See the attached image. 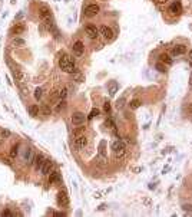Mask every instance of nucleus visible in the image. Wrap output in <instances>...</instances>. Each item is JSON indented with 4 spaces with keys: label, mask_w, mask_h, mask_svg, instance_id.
<instances>
[{
    "label": "nucleus",
    "mask_w": 192,
    "mask_h": 217,
    "mask_svg": "<svg viewBox=\"0 0 192 217\" xmlns=\"http://www.w3.org/2000/svg\"><path fill=\"white\" fill-rule=\"evenodd\" d=\"M59 68L66 73H75L78 69L75 68V61L69 56L68 53H62L60 59H59Z\"/></svg>",
    "instance_id": "nucleus-1"
},
{
    "label": "nucleus",
    "mask_w": 192,
    "mask_h": 217,
    "mask_svg": "<svg viewBox=\"0 0 192 217\" xmlns=\"http://www.w3.org/2000/svg\"><path fill=\"white\" fill-rule=\"evenodd\" d=\"M85 33L88 35L89 39H98L99 37V30H98V27L93 26V24H86L85 26Z\"/></svg>",
    "instance_id": "nucleus-2"
},
{
    "label": "nucleus",
    "mask_w": 192,
    "mask_h": 217,
    "mask_svg": "<svg viewBox=\"0 0 192 217\" xmlns=\"http://www.w3.org/2000/svg\"><path fill=\"white\" fill-rule=\"evenodd\" d=\"M101 12V7L98 4H89V6L85 7V16L86 17H93Z\"/></svg>",
    "instance_id": "nucleus-3"
},
{
    "label": "nucleus",
    "mask_w": 192,
    "mask_h": 217,
    "mask_svg": "<svg viewBox=\"0 0 192 217\" xmlns=\"http://www.w3.org/2000/svg\"><path fill=\"white\" fill-rule=\"evenodd\" d=\"M39 16L43 19V20H47V19H52V10L49 9L47 6H44V4H42V6H39Z\"/></svg>",
    "instance_id": "nucleus-4"
},
{
    "label": "nucleus",
    "mask_w": 192,
    "mask_h": 217,
    "mask_svg": "<svg viewBox=\"0 0 192 217\" xmlns=\"http://www.w3.org/2000/svg\"><path fill=\"white\" fill-rule=\"evenodd\" d=\"M88 143H89V141H88V138L85 137V134L75 138V145H76V148H79V149L86 148V147H88Z\"/></svg>",
    "instance_id": "nucleus-5"
},
{
    "label": "nucleus",
    "mask_w": 192,
    "mask_h": 217,
    "mask_svg": "<svg viewBox=\"0 0 192 217\" xmlns=\"http://www.w3.org/2000/svg\"><path fill=\"white\" fill-rule=\"evenodd\" d=\"M52 168H53V163H52V160H44L43 167L40 168L42 176H49L50 171H52Z\"/></svg>",
    "instance_id": "nucleus-6"
},
{
    "label": "nucleus",
    "mask_w": 192,
    "mask_h": 217,
    "mask_svg": "<svg viewBox=\"0 0 192 217\" xmlns=\"http://www.w3.org/2000/svg\"><path fill=\"white\" fill-rule=\"evenodd\" d=\"M85 122V114L82 112H73V115H72V124L73 125H82Z\"/></svg>",
    "instance_id": "nucleus-7"
},
{
    "label": "nucleus",
    "mask_w": 192,
    "mask_h": 217,
    "mask_svg": "<svg viewBox=\"0 0 192 217\" xmlns=\"http://www.w3.org/2000/svg\"><path fill=\"white\" fill-rule=\"evenodd\" d=\"M57 204H59L60 207H66L69 204V197H68V194L65 193V191L57 193Z\"/></svg>",
    "instance_id": "nucleus-8"
},
{
    "label": "nucleus",
    "mask_w": 192,
    "mask_h": 217,
    "mask_svg": "<svg viewBox=\"0 0 192 217\" xmlns=\"http://www.w3.org/2000/svg\"><path fill=\"white\" fill-rule=\"evenodd\" d=\"M186 51H188V48L185 45H175L172 48V56H181V55L186 53Z\"/></svg>",
    "instance_id": "nucleus-9"
},
{
    "label": "nucleus",
    "mask_w": 192,
    "mask_h": 217,
    "mask_svg": "<svg viewBox=\"0 0 192 217\" xmlns=\"http://www.w3.org/2000/svg\"><path fill=\"white\" fill-rule=\"evenodd\" d=\"M99 33H101L106 41H112V37H113V32H112V29L109 26H102Z\"/></svg>",
    "instance_id": "nucleus-10"
},
{
    "label": "nucleus",
    "mask_w": 192,
    "mask_h": 217,
    "mask_svg": "<svg viewBox=\"0 0 192 217\" xmlns=\"http://www.w3.org/2000/svg\"><path fill=\"white\" fill-rule=\"evenodd\" d=\"M169 12H171L172 14H181L182 13V4H181V2H174V3L169 6Z\"/></svg>",
    "instance_id": "nucleus-11"
},
{
    "label": "nucleus",
    "mask_w": 192,
    "mask_h": 217,
    "mask_svg": "<svg viewBox=\"0 0 192 217\" xmlns=\"http://www.w3.org/2000/svg\"><path fill=\"white\" fill-rule=\"evenodd\" d=\"M43 163H44V157L42 155V154H39V155L34 157L33 160V167L36 171H40V168L43 167Z\"/></svg>",
    "instance_id": "nucleus-12"
},
{
    "label": "nucleus",
    "mask_w": 192,
    "mask_h": 217,
    "mask_svg": "<svg viewBox=\"0 0 192 217\" xmlns=\"http://www.w3.org/2000/svg\"><path fill=\"white\" fill-rule=\"evenodd\" d=\"M83 52H85L83 43H82L80 41L75 42V43H73V53H75V55H78V56H82V55H83Z\"/></svg>",
    "instance_id": "nucleus-13"
},
{
    "label": "nucleus",
    "mask_w": 192,
    "mask_h": 217,
    "mask_svg": "<svg viewBox=\"0 0 192 217\" xmlns=\"http://www.w3.org/2000/svg\"><path fill=\"white\" fill-rule=\"evenodd\" d=\"M112 151H118V149H121V148H123V147H126L125 145V143L122 141L121 138H118V139H115L113 143H112Z\"/></svg>",
    "instance_id": "nucleus-14"
},
{
    "label": "nucleus",
    "mask_w": 192,
    "mask_h": 217,
    "mask_svg": "<svg viewBox=\"0 0 192 217\" xmlns=\"http://www.w3.org/2000/svg\"><path fill=\"white\" fill-rule=\"evenodd\" d=\"M159 62H162V63L168 65V66H171L172 63H174V61H172V58L169 56L168 53H162L161 56H159Z\"/></svg>",
    "instance_id": "nucleus-15"
},
{
    "label": "nucleus",
    "mask_w": 192,
    "mask_h": 217,
    "mask_svg": "<svg viewBox=\"0 0 192 217\" xmlns=\"http://www.w3.org/2000/svg\"><path fill=\"white\" fill-rule=\"evenodd\" d=\"M60 180V173L59 171H53L52 174H49V183H56V181Z\"/></svg>",
    "instance_id": "nucleus-16"
},
{
    "label": "nucleus",
    "mask_w": 192,
    "mask_h": 217,
    "mask_svg": "<svg viewBox=\"0 0 192 217\" xmlns=\"http://www.w3.org/2000/svg\"><path fill=\"white\" fill-rule=\"evenodd\" d=\"M24 32V24L23 23H19L17 26H14L13 29H12V33H14V35H20V33H23Z\"/></svg>",
    "instance_id": "nucleus-17"
},
{
    "label": "nucleus",
    "mask_w": 192,
    "mask_h": 217,
    "mask_svg": "<svg viewBox=\"0 0 192 217\" xmlns=\"http://www.w3.org/2000/svg\"><path fill=\"white\" fill-rule=\"evenodd\" d=\"M115 153V157L116 158H123L125 155H126V147H123V148H121V149H118V151H113Z\"/></svg>",
    "instance_id": "nucleus-18"
},
{
    "label": "nucleus",
    "mask_w": 192,
    "mask_h": 217,
    "mask_svg": "<svg viewBox=\"0 0 192 217\" xmlns=\"http://www.w3.org/2000/svg\"><path fill=\"white\" fill-rule=\"evenodd\" d=\"M33 153H32V149L30 148H26L24 149V160H27L29 163H33Z\"/></svg>",
    "instance_id": "nucleus-19"
},
{
    "label": "nucleus",
    "mask_w": 192,
    "mask_h": 217,
    "mask_svg": "<svg viewBox=\"0 0 192 217\" xmlns=\"http://www.w3.org/2000/svg\"><path fill=\"white\" fill-rule=\"evenodd\" d=\"M155 69H156L158 72H161V73H165V72H166V65H165V63H162V62H156Z\"/></svg>",
    "instance_id": "nucleus-20"
},
{
    "label": "nucleus",
    "mask_w": 192,
    "mask_h": 217,
    "mask_svg": "<svg viewBox=\"0 0 192 217\" xmlns=\"http://www.w3.org/2000/svg\"><path fill=\"white\" fill-rule=\"evenodd\" d=\"M39 111H40V109H39V105H32L30 108H29V114H30L32 117H37L39 115Z\"/></svg>",
    "instance_id": "nucleus-21"
},
{
    "label": "nucleus",
    "mask_w": 192,
    "mask_h": 217,
    "mask_svg": "<svg viewBox=\"0 0 192 217\" xmlns=\"http://www.w3.org/2000/svg\"><path fill=\"white\" fill-rule=\"evenodd\" d=\"M17 154H19V144H16L14 147H12L10 153H9V155H10V158H16Z\"/></svg>",
    "instance_id": "nucleus-22"
},
{
    "label": "nucleus",
    "mask_w": 192,
    "mask_h": 217,
    "mask_svg": "<svg viewBox=\"0 0 192 217\" xmlns=\"http://www.w3.org/2000/svg\"><path fill=\"white\" fill-rule=\"evenodd\" d=\"M72 134H73L75 138H76V137H80V135H83V134H85V128H83V127L75 128V129H73V133H72Z\"/></svg>",
    "instance_id": "nucleus-23"
},
{
    "label": "nucleus",
    "mask_w": 192,
    "mask_h": 217,
    "mask_svg": "<svg viewBox=\"0 0 192 217\" xmlns=\"http://www.w3.org/2000/svg\"><path fill=\"white\" fill-rule=\"evenodd\" d=\"M116 91H118V84L116 82H112V85L109 86V95L113 96L116 94Z\"/></svg>",
    "instance_id": "nucleus-24"
},
{
    "label": "nucleus",
    "mask_w": 192,
    "mask_h": 217,
    "mask_svg": "<svg viewBox=\"0 0 192 217\" xmlns=\"http://www.w3.org/2000/svg\"><path fill=\"white\" fill-rule=\"evenodd\" d=\"M142 105V102H141V99H133V101H131V104H129V106H131L132 109H136V108H139V106Z\"/></svg>",
    "instance_id": "nucleus-25"
},
{
    "label": "nucleus",
    "mask_w": 192,
    "mask_h": 217,
    "mask_svg": "<svg viewBox=\"0 0 192 217\" xmlns=\"http://www.w3.org/2000/svg\"><path fill=\"white\" fill-rule=\"evenodd\" d=\"M72 75H73V79H75V81H78V82H82V81H83V75L80 73V71H79V69H78L76 72H75V73H72Z\"/></svg>",
    "instance_id": "nucleus-26"
},
{
    "label": "nucleus",
    "mask_w": 192,
    "mask_h": 217,
    "mask_svg": "<svg viewBox=\"0 0 192 217\" xmlns=\"http://www.w3.org/2000/svg\"><path fill=\"white\" fill-rule=\"evenodd\" d=\"M42 96H43V89H42V88H36V89H34V98H36V99H42Z\"/></svg>",
    "instance_id": "nucleus-27"
},
{
    "label": "nucleus",
    "mask_w": 192,
    "mask_h": 217,
    "mask_svg": "<svg viewBox=\"0 0 192 217\" xmlns=\"http://www.w3.org/2000/svg\"><path fill=\"white\" fill-rule=\"evenodd\" d=\"M42 112H43V115H46V117H49L52 114V109L49 108L47 105H43L42 106Z\"/></svg>",
    "instance_id": "nucleus-28"
},
{
    "label": "nucleus",
    "mask_w": 192,
    "mask_h": 217,
    "mask_svg": "<svg viewBox=\"0 0 192 217\" xmlns=\"http://www.w3.org/2000/svg\"><path fill=\"white\" fill-rule=\"evenodd\" d=\"M14 78H16V81H23V73H22V71H14Z\"/></svg>",
    "instance_id": "nucleus-29"
},
{
    "label": "nucleus",
    "mask_w": 192,
    "mask_h": 217,
    "mask_svg": "<svg viewBox=\"0 0 192 217\" xmlns=\"http://www.w3.org/2000/svg\"><path fill=\"white\" fill-rule=\"evenodd\" d=\"M66 95H68V89L63 88V89H60V91H59V95H57V96H59L60 99H65V98H66Z\"/></svg>",
    "instance_id": "nucleus-30"
},
{
    "label": "nucleus",
    "mask_w": 192,
    "mask_h": 217,
    "mask_svg": "<svg viewBox=\"0 0 192 217\" xmlns=\"http://www.w3.org/2000/svg\"><path fill=\"white\" fill-rule=\"evenodd\" d=\"M98 115H99V109H92V112L89 114L88 118L92 119V118H95V117H98Z\"/></svg>",
    "instance_id": "nucleus-31"
},
{
    "label": "nucleus",
    "mask_w": 192,
    "mask_h": 217,
    "mask_svg": "<svg viewBox=\"0 0 192 217\" xmlns=\"http://www.w3.org/2000/svg\"><path fill=\"white\" fill-rule=\"evenodd\" d=\"M13 43L17 45V46H23L24 41H23V39H19V37H16V39H13Z\"/></svg>",
    "instance_id": "nucleus-32"
},
{
    "label": "nucleus",
    "mask_w": 192,
    "mask_h": 217,
    "mask_svg": "<svg viewBox=\"0 0 192 217\" xmlns=\"http://www.w3.org/2000/svg\"><path fill=\"white\" fill-rule=\"evenodd\" d=\"M65 106H66V102H65V101L59 102V105H57V106H56V111H57V112H59V111H60V109H63V108H65Z\"/></svg>",
    "instance_id": "nucleus-33"
},
{
    "label": "nucleus",
    "mask_w": 192,
    "mask_h": 217,
    "mask_svg": "<svg viewBox=\"0 0 192 217\" xmlns=\"http://www.w3.org/2000/svg\"><path fill=\"white\" fill-rule=\"evenodd\" d=\"M103 109L106 112H109V111H111V104H109V102H105V104H103Z\"/></svg>",
    "instance_id": "nucleus-34"
},
{
    "label": "nucleus",
    "mask_w": 192,
    "mask_h": 217,
    "mask_svg": "<svg viewBox=\"0 0 192 217\" xmlns=\"http://www.w3.org/2000/svg\"><path fill=\"white\" fill-rule=\"evenodd\" d=\"M2 135H3V137H10V131H3Z\"/></svg>",
    "instance_id": "nucleus-35"
},
{
    "label": "nucleus",
    "mask_w": 192,
    "mask_h": 217,
    "mask_svg": "<svg viewBox=\"0 0 192 217\" xmlns=\"http://www.w3.org/2000/svg\"><path fill=\"white\" fill-rule=\"evenodd\" d=\"M166 2H168V0H156V3L158 4H165Z\"/></svg>",
    "instance_id": "nucleus-36"
},
{
    "label": "nucleus",
    "mask_w": 192,
    "mask_h": 217,
    "mask_svg": "<svg viewBox=\"0 0 192 217\" xmlns=\"http://www.w3.org/2000/svg\"><path fill=\"white\" fill-rule=\"evenodd\" d=\"M184 210H186V211H192V206H184Z\"/></svg>",
    "instance_id": "nucleus-37"
},
{
    "label": "nucleus",
    "mask_w": 192,
    "mask_h": 217,
    "mask_svg": "<svg viewBox=\"0 0 192 217\" xmlns=\"http://www.w3.org/2000/svg\"><path fill=\"white\" fill-rule=\"evenodd\" d=\"M3 216H12V213H10L9 210H4V211H3Z\"/></svg>",
    "instance_id": "nucleus-38"
},
{
    "label": "nucleus",
    "mask_w": 192,
    "mask_h": 217,
    "mask_svg": "<svg viewBox=\"0 0 192 217\" xmlns=\"http://www.w3.org/2000/svg\"><path fill=\"white\" fill-rule=\"evenodd\" d=\"M189 59H191V62H192V51L189 52Z\"/></svg>",
    "instance_id": "nucleus-39"
},
{
    "label": "nucleus",
    "mask_w": 192,
    "mask_h": 217,
    "mask_svg": "<svg viewBox=\"0 0 192 217\" xmlns=\"http://www.w3.org/2000/svg\"><path fill=\"white\" fill-rule=\"evenodd\" d=\"M191 86H192V75H191Z\"/></svg>",
    "instance_id": "nucleus-40"
},
{
    "label": "nucleus",
    "mask_w": 192,
    "mask_h": 217,
    "mask_svg": "<svg viewBox=\"0 0 192 217\" xmlns=\"http://www.w3.org/2000/svg\"><path fill=\"white\" fill-rule=\"evenodd\" d=\"M191 109H192V106H191Z\"/></svg>",
    "instance_id": "nucleus-41"
}]
</instances>
